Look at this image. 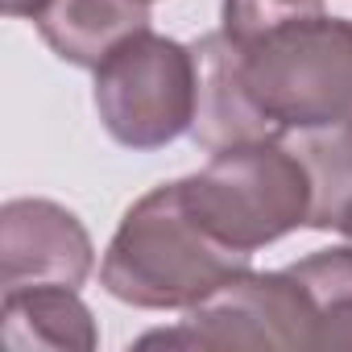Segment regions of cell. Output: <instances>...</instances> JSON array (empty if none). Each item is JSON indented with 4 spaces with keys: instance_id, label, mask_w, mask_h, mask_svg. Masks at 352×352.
Wrapping results in <instances>:
<instances>
[{
    "instance_id": "obj_1",
    "label": "cell",
    "mask_w": 352,
    "mask_h": 352,
    "mask_svg": "<svg viewBox=\"0 0 352 352\" xmlns=\"http://www.w3.org/2000/svg\"><path fill=\"white\" fill-rule=\"evenodd\" d=\"M253 253L220 241L187 204L183 179L141 195L112 232L100 282L112 298L141 311H187L228 278L253 270Z\"/></svg>"
},
{
    "instance_id": "obj_2",
    "label": "cell",
    "mask_w": 352,
    "mask_h": 352,
    "mask_svg": "<svg viewBox=\"0 0 352 352\" xmlns=\"http://www.w3.org/2000/svg\"><path fill=\"white\" fill-rule=\"evenodd\" d=\"M236 58L253 108L278 137L352 116V21L327 13L286 21L236 42Z\"/></svg>"
},
{
    "instance_id": "obj_3",
    "label": "cell",
    "mask_w": 352,
    "mask_h": 352,
    "mask_svg": "<svg viewBox=\"0 0 352 352\" xmlns=\"http://www.w3.org/2000/svg\"><path fill=\"white\" fill-rule=\"evenodd\" d=\"M183 195L220 241L245 253L311 220V174L286 137L216 149L199 174L183 179Z\"/></svg>"
},
{
    "instance_id": "obj_4",
    "label": "cell",
    "mask_w": 352,
    "mask_h": 352,
    "mask_svg": "<svg viewBox=\"0 0 352 352\" xmlns=\"http://www.w3.org/2000/svg\"><path fill=\"white\" fill-rule=\"evenodd\" d=\"M195 50L141 30L96 67V112L124 149H162L195 124Z\"/></svg>"
},
{
    "instance_id": "obj_5",
    "label": "cell",
    "mask_w": 352,
    "mask_h": 352,
    "mask_svg": "<svg viewBox=\"0 0 352 352\" xmlns=\"http://www.w3.org/2000/svg\"><path fill=\"white\" fill-rule=\"evenodd\" d=\"M319 311L290 270H245L187 307V319L170 331H149L137 348H187V352H236V348H315Z\"/></svg>"
},
{
    "instance_id": "obj_6",
    "label": "cell",
    "mask_w": 352,
    "mask_h": 352,
    "mask_svg": "<svg viewBox=\"0 0 352 352\" xmlns=\"http://www.w3.org/2000/svg\"><path fill=\"white\" fill-rule=\"evenodd\" d=\"M96 265L91 236L75 212L50 199H9L0 208V286H83Z\"/></svg>"
},
{
    "instance_id": "obj_7",
    "label": "cell",
    "mask_w": 352,
    "mask_h": 352,
    "mask_svg": "<svg viewBox=\"0 0 352 352\" xmlns=\"http://www.w3.org/2000/svg\"><path fill=\"white\" fill-rule=\"evenodd\" d=\"M195 71H199V100H195V124L191 137L208 153L241 145V141H265L278 137V129L253 108L245 83H241V58L236 42L220 30L199 38L195 46Z\"/></svg>"
},
{
    "instance_id": "obj_8",
    "label": "cell",
    "mask_w": 352,
    "mask_h": 352,
    "mask_svg": "<svg viewBox=\"0 0 352 352\" xmlns=\"http://www.w3.org/2000/svg\"><path fill=\"white\" fill-rule=\"evenodd\" d=\"M34 25L63 63L96 71L124 38L149 30V0H50Z\"/></svg>"
},
{
    "instance_id": "obj_9",
    "label": "cell",
    "mask_w": 352,
    "mask_h": 352,
    "mask_svg": "<svg viewBox=\"0 0 352 352\" xmlns=\"http://www.w3.org/2000/svg\"><path fill=\"white\" fill-rule=\"evenodd\" d=\"M5 344L17 352L50 348V352H91L100 344V327L91 307L75 286H25L5 290L0 307Z\"/></svg>"
},
{
    "instance_id": "obj_10",
    "label": "cell",
    "mask_w": 352,
    "mask_h": 352,
    "mask_svg": "<svg viewBox=\"0 0 352 352\" xmlns=\"http://www.w3.org/2000/svg\"><path fill=\"white\" fill-rule=\"evenodd\" d=\"M290 149L311 174V220L307 228L340 232L352 216V116L319 129L286 133Z\"/></svg>"
},
{
    "instance_id": "obj_11",
    "label": "cell",
    "mask_w": 352,
    "mask_h": 352,
    "mask_svg": "<svg viewBox=\"0 0 352 352\" xmlns=\"http://www.w3.org/2000/svg\"><path fill=\"white\" fill-rule=\"evenodd\" d=\"M286 270L302 282L319 311L315 348H352V245L311 253Z\"/></svg>"
},
{
    "instance_id": "obj_12",
    "label": "cell",
    "mask_w": 352,
    "mask_h": 352,
    "mask_svg": "<svg viewBox=\"0 0 352 352\" xmlns=\"http://www.w3.org/2000/svg\"><path fill=\"white\" fill-rule=\"evenodd\" d=\"M319 13H323V0H224V34L236 42H253L265 30L319 17Z\"/></svg>"
},
{
    "instance_id": "obj_13",
    "label": "cell",
    "mask_w": 352,
    "mask_h": 352,
    "mask_svg": "<svg viewBox=\"0 0 352 352\" xmlns=\"http://www.w3.org/2000/svg\"><path fill=\"white\" fill-rule=\"evenodd\" d=\"M46 5H50V0H0V9H5L9 17H30V21H34Z\"/></svg>"
},
{
    "instance_id": "obj_14",
    "label": "cell",
    "mask_w": 352,
    "mask_h": 352,
    "mask_svg": "<svg viewBox=\"0 0 352 352\" xmlns=\"http://www.w3.org/2000/svg\"><path fill=\"white\" fill-rule=\"evenodd\" d=\"M340 232H344V236H348V241H352V216H348V220H344V228H340Z\"/></svg>"
},
{
    "instance_id": "obj_15",
    "label": "cell",
    "mask_w": 352,
    "mask_h": 352,
    "mask_svg": "<svg viewBox=\"0 0 352 352\" xmlns=\"http://www.w3.org/2000/svg\"><path fill=\"white\" fill-rule=\"evenodd\" d=\"M149 5H153V0H149Z\"/></svg>"
}]
</instances>
